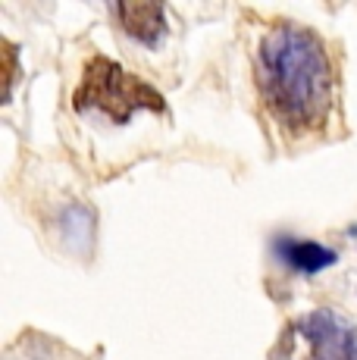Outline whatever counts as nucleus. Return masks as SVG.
<instances>
[{
  "instance_id": "20e7f679",
  "label": "nucleus",
  "mask_w": 357,
  "mask_h": 360,
  "mask_svg": "<svg viewBox=\"0 0 357 360\" xmlns=\"http://www.w3.org/2000/svg\"><path fill=\"white\" fill-rule=\"evenodd\" d=\"M270 248H273V257H276L283 266L288 269L292 276H320L323 269L335 266L339 260V251L329 245H320L313 238H301L294 232H276L270 238Z\"/></svg>"
},
{
  "instance_id": "f03ea898",
  "label": "nucleus",
  "mask_w": 357,
  "mask_h": 360,
  "mask_svg": "<svg viewBox=\"0 0 357 360\" xmlns=\"http://www.w3.org/2000/svg\"><path fill=\"white\" fill-rule=\"evenodd\" d=\"M72 110L110 126H129L138 113H169L167 98L148 79L104 53L85 60L72 91Z\"/></svg>"
},
{
  "instance_id": "7ed1b4c3",
  "label": "nucleus",
  "mask_w": 357,
  "mask_h": 360,
  "mask_svg": "<svg viewBox=\"0 0 357 360\" xmlns=\"http://www.w3.org/2000/svg\"><path fill=\"white\" fill-rule=\"evenodd\" d=\"M270 360H357V326L335 307H313L285 323Z\"/></svg>"
},
{
  "instance_id": "f257e3e1",
  "label": "nucleus",
  "mask_w": 357,
  "mask_h": 360,
  "mask_svg": "<svg viewBox=\"0 0 357 360\" xmlns=\"http://www.w3.org/2000/svg\"><path fill=\"white\" fill-rule=\"evenodd\" d=\"M254 85L285 135L326 129L335 107V60L326 38L292 19L270 22L254 47Z\"/></svg>"
},
{
  "instance_id": "39448f33",
  "label": "nucleus",
  "mask_w": 357,
  "mask_h": 360,
  "mask_svg": "<svg viewBox=\"0 0 357 360\" xmlns=\"http://www.w3.org/2000/svg\"><path fill=\"white\" fill-rule=\"evenodd\" d=\"M113 16L119 29L144 47H160L169 34V19L163 4H148V0L144 4H113Z\"/></svg>"
}]
</instances>
